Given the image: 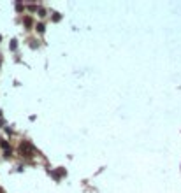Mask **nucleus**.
<instances>
[{
  "label": "nucleus",
  "instance_id": "1",
  "mask_svg": "<svg viewBox=\"0 0 181 193\" xmlns=\"http://www.w3.org/2000/svg\"><path fill=\"white\" fill-rule=\"evenodd\" d=\"M19 153H21L23 156H27V158H30V156H33V148L28 142H23L21 146H19Z\"/></svg>",
  "mask_w": 181,
  "mask_h": 193
},
{
  "label": "nucleus",
  "instance_id": "2",
  "mask_svg": "<svg viewBox=\"0 0 181 193\" xmlns=\"http://www.w3.org/2000/svg\"><path fill=\"white\" fill-rule=\"evenodd\" d=\"M63 174H65V169H60V170L55 172V177H60V176H63Z\"/></svg>",
  "mask_w": 181,
  "mask_h": 193
},
{
  "label": "nucleus",
  "instance_id": "3",
  "mask_svg": "<svg viewBox=\"0 0 181 193\" xmlns=\"http://www.w3.org/2000/svg\"><path fill=\"white\" fill-rule=\"evenodd\" d=\"M25 25H27V27H30V25H32V19H30V18H25Z\"/></svg>",
  "mask_w": 181,
  "mask_h": 193
},
{
  "label": "nucleus",
  "instance_id": "4",
  "mask_svg": "<svg viewBox=\"0 0 181 193\" xmlns=\"http://www.w3.org/2000/svg\"><path fill=\"white\" fill-rule=\"evenodd\" d=\"M37 30L39 32H44V25H37Z\"/></svg>",
  "mask_w": 181,
  "mask_h": 193
},
{
  "label": "nucleus",
  "instance_id": "5",
  "mask_svg": "<svg viewBox=\"0 0 181 193\" xmlns=\"http://www.w3.org/2000/svg\"><path fill=\"white\" fill-rule=\"evenodd\" d=\"M0 193H4V191H2V188H0Z\"/></svg>",
  "mask_w": 181,
  "mask_h": 193
}]
</instances>
